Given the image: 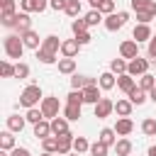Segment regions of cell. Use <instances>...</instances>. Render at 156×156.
Returning a JSON list of instances; mask_svg holds the SVG:
<instances>
[{"label": "cell", "instance_id": "1", "mask_svg": "<svg viewBox=\"0 0 156 156\" xmlns=\"http://www.w3.org/2000/svg\"><path fill=\"white\" fill-rule=\"evenodd\" d=\"M2 49H5V54L10 58H22V54H24L27 46H24V41H22L20 34H7L5 41H2Z\"/></svg>", "mask_w": 156, "mask_h": 156}, {"label": "cell", "instance_id": "2", "mask_svg": "<svg viewBox=\"0 0 156 156\" xmlns=\"http://www.w3.org/2000/svg\"><path fill=\"white\" fill-rule=\"evenodd\" d=\"M41 100H44V95H41V88H39V85H27V88L20 93V105L27 107V110H29V107H37Z\"/></svg>", "mask_w": 156, "mask_h": 156}, {"label": "cell", "instance_id": "3", "mask_svg": "<svg viewBox=\"0 0 156 156\" xmlns=\"http://www.w3.org/2000/svg\"><path fill=\"white\" fill-rule=\"evenodd\" d=\"M127 20H129V12L122 10V12H112V15H107L102 24H105L107 32H117V29H122V27L127 24Z\"/></svg>", "mask_w": 156, "mask_h": 156}, {"label": "cell", "instance_id": "4", "mask_svg": "<svg viewBox=\"0 0 156 156\" xmlns=\"http://www.w3.org/2000/svg\"><path fill=\"white\" fill-rule=\"evenodd\" d=\"M41 112H44V119H54V117H58V110H61V102H58V98H54V95H49V98H44L41 100Z\"/></svg>", "mask_w": 156, "mask_h": 156}, {"label": "cell", "instance_id": "5", "mask_svg": "<svg viewBox=\"0 0 156 156\" xmlns=\"http://www.w3.org/2000/svg\"><path fill=\"white\" fill-rule=\"evenodd\" d=\"M149 58H141V56H136V58H132L129 61V66H127V73L129 76H134V78H141L144 73H149Z\"/></svg>", "mask_w": 156, "mask_h": 156}, {"label": "cell", "instance_id": "6", "mask_svg": "<svg viewBox=\"0 0 156 156\" xmlns=\"http://www.w3.org/2000/svg\"><path fill=\"white\" fill-rule=\"evenodd\" d=\"M93 112H95L98 119H105V117H110V115L115 112V102H112L110 98H102L98 105H93Z\"/></svg>", "mask_w": 156, "mask_h": 156}, {"label": "cell", "instance_id": "7", "mask_svg": "<svg viewBox=\"0 0 156 156\" xmlns=\"http://www.w3.org/2000/svg\"><path fill=\"white\" fill-rule=\"evenodd\" d=\"M119 56H122V58H129V61L136 58V56H139V44H136L134 39L122 41V44H119Z\"/></svg>", "mask_w": 156, "mask_h": 156}, {"label": "cell", "instance_id": "8", "mask_svg": "<svg viewBox=\"0 0 156 156\" xmlns=\"http://www.w3.org/2000/svg\"><path fill=\"white\" fill-rule=\"evenodd\" d=\"M17 34H24L32 29V20H29V12H17L15 15V27H12Z\"/></svg>", "mask_w": 156, "mask_h": 156}, {"label": "cell", "instance_id": "9", "mask_svg": "<svg viewBox=\"0 0 156 156\" xmlns=\"http://www.w3.org/2000/svg\"><path fill=\"white\" fill-rule=\"evenodd\" d=\"M90 85H98V80L90 78V76H78V73L71 76V88H73V90H85V88H90Z\"/></svg>", "mask_w": 156, "mask_h": 156}, {"label": "cell", "instance_id": "10", "mask_svg": "<svg viewBox=\"0 0 156 156\" xmlns=\"http://www.w3.org/2000/svg\"><path fill=\"white\" fill-rule=\"evenodd\" d=\"M22 12H44L49 7V0H20Z\"/></svg>", "mask_w": 156, "mask_h": 156}, {"label": "cell", "instance_id": "11", "mask_svg": "<svg viewBox=\"0 0 156 156\" xmlns=\"http://www.w3.org/2000/svg\"><path fill=\"white\" fill-rule=\"evenodd\" d=\"M61 44H63V41H58V37H56V34H49V37H44V39H41V46H39V49H44V51H49V54H56V56H58Z\"/></svg>", "mask_w": 156, "mask_h": 156}, {"label": "cell", "instance_id": "12", "mask_svg": "<svg viewBox=\"0 0 156 156\" xmlns=\"http://www.w3.org/2000/svg\"><path fill=\"white\" fill-rule=\"evenodd\" d=\"M151 37H154V32H151L149 24H136L134 32H132V39H134L136 44H139V41H151Z\"/></svg>", "mask_w": 156, "mask_h": 156}, {"label": "cell", "instance_id": "13", "mask_svg": "<svg viewBox=\"0 0 156 156\" xmlns=\"http://www.w3.org/2000/svg\"><path fill=\"white\" fill-rule=\"evenodd\" d=\"M78 51H80V44H78L76 39H66V41L61 44V56H63V58H76Z\"/></svg>", "mask_w": 156, "mask_h": 156}, {"label": "cell", "instance_id": "14", "mask_svg": "<svg viewBox=\"0 0 156 156\" xmlns=\"http://www.w3.org/2000/svg\"><path fill=\"white\" fill-rule=\"evenodd\" d=\"M73 134L68 132V134H63V136H58V149H56V154L58 156H68L71 151H73Z\"/></svg>", "mask_w": 156, "mask_h": 156}, {"label": "cell", "instance_id": "15", "mask_svg": "<svg viewBox=\"0 0 156 156\" xmlns=\"http://www.w3.org/2000/svg\"><path fill=\"white\" fill-rule=\"evenodd\" d=\"M98 85H100V90H112L117 85V76L112 71H105V73L98 76Z\"/></svg>", "mask_w": 156, "mask_h": 156}, {"label": "cell", "instance_id": "16", "mask_svg": "<svg viewBox=\"0 0 156 156\" xmlns=\"http://www.w3.org/2000/svg\"><path fill=\"white\" fill-rule=\"evenodd\" d=\"M100 100H102V95H100V85H90V88L83 90V102H88V105H98Z\"/></svg>", "mask_w": 156, "mask_h": 156}, {"label": "cell", "instance_id": "17", "mask_svg": "<svg viewBox=\"0 0 156 156\" xmlns=\"http://www.w3.org/2000/svg\"><path fill=\"white\" fill-rule=\"evenodd\" d=\"M127 100H129L132 105H144V102L149 100V93H146V90H141V88L136 85L134 90H129V93H127Z\"/></svg>", "mask_w": 156, "mask_h": 156}, {"label": "cell", "instance_id": "18", "mask_svg": "<svg viewBox=\"0 0 156 156\" xmlns=\"http://www.w3.org/2000/svg\"><path fill=\"white\" fill-rule=\"evenodd\" d=\"M51 132H54V136L68 134V119H66V117H54V119H51Z\"/></svg>", "mask_w": 156, "mask_h": 156}, {"label": "cell", "instance_id": "19", "mask_svg": "<svg viewBox=\"0 0 156 156\" xmlns=\"http://www.w3.org/2000/svg\"><path fill=\"white\" fill-rule=\"evenodd\" d=\"M20 37H22V41H24V46H27V49H34V51H37V49L41 46L39 34H37L34 29H29V32H24V34H20Z\"/></svg>", "mask_w": 156, "mask_h": 156}, {"label": "cell", "instance_id": "20", "mask_svg": "<svg viewBox=\"0 0 156 156\" xmlns=\"http://www.w3.org/2000/svg\"><path fill=\"white\" fill-rule=\"evenodd\" d=\"M132 129H134V122H132L129 117H119V119H117V124H115V132H117L119 136L132 134Z\"/></svg>", "mask_w": 156, "mask_h": 156}, {"label": "cell", "instance_id": "21", "mask_svg": "<svg viewBox=\"0 0 156 156\" xmlns=\"http://www.w3.org/2000/svg\"><path fill=\"white\" fill-rule=\"evenodd\" d=\"M98 141H102L105 146H115V144H117V132H115V129H110V127H105V129H100Z\"/></svg>", "mask_w": 156, "mask_h": 156}, {"label": "cell", "instance_id": "22", "mask_svg": "<svg viewBox=\"0 0 156 156\" xmlns=\"http://www.w3.org/2000/svg\"><path fill=\"white\" fill-rule=\"evenodd\" d=\"M117 88H119V90H124V93L134 90V88H136V80H134V76H129V73H124V76H117Z\"/></svg>", "mask_w": 156, "mask_h": 156}, {"label": "cell", "instance_id": "23", "mask_svg": "<svg viewBox=\"0 0 156 156\" xmlns=\"http://www.w3.org/2000/svg\"><path fill=\"white\" fill-rule=\"evenodd\" d=\"M34 136H37V139H46V136H54V132H51V122L41 119L39 124H34Z\"/></svg>", "mask_w": 156, "mask_h": 156}, {"label": "cell", "instance_id": "24", "mask_svg": "<svg viewBox=\"0 0 156 156\" xmlns=\"http://www.w3.org/2000/svg\"><path fill=\"white\" fill-rule=\"evenodd\" d=\"M127 66H129V61H127V58H122V56L110 61V71H112L115 76H124V73H127Z\"/></svg>", "mask_w": 156, "mask_h": 156}, {"label": "cell", "instance_id": "25", "mask_svg": "<svg viewBox=\"0 0 156 156\" xmlns=\"http://www.w3.org/2000/svg\"><path fill=\"white\" fill-rule=\"evenodd\" d=\"M24 124H27V119L20 117V115H10V117H7V129H10V132H22Z\"/></svg>", "mask_w": 156, "mask_h": 156}, {"label": "cell", "instance_id": "26", "mask_svg": "<svg viewBox=\"0 0 156 156\" xmlns=\"http://www.w3.org/2000/svg\"><path fill=\"white\" fill-rule=\"evenodd\" d=\"M15 132H10V129H5L2 134H0V149L2 151H12L15 149V136H12Z\"/></svg>", "mask_w": 156, "mask_h": 156}, {"label": "cell", "instance_id": "27", "mask_svg": "<svg viewBox=\"0 0 156 156\" xmlns=\"http://www.w3.org/2000/svg\"><path fill=\"white\" fill-rule=\"evenodd\" d=\"M80 107H83V105H68V102H66V107H63V117H66L68 122L80 119Z\"/></svg>", "mask_w": 156, "mask_h": 156}, {"label": "cell", "instance_id": "28", "mask_svg": "<svg viewBox=\"0 0 156 156\" xmlns=\"http://www.w3.org/2000/svg\"><path fill=\"white\" fill-rule=\"evenodd\" d=\"M73 71H76V58H58V73L73 76Z\"/></svg>", "mask_w": 156, "mask_h": 156}, {"label": "cell", "instance_id": "29", "mask_svg": "<svg viewBox=\"0 0 156 156\" xmlns=\"http://www.w3.org/2000/svg\"><path fill=\"white\" fill-rule=\"evenodd\" d=\"M139 88H141V90H146V93H151V90L156 88V76H151V73H144V76L139 78Z\"/></svg>", "mask_w": 156, "mask_h": 156}, {"label": "cell", "instance_id": "30", "mask_svg": "<svg viewBox=\"0 0 156 156\" xmlns=\"http://www.w3.org/2000/svg\"><path fill=\"white\" fill-rule=\"evenodd\" d=\"M132 107H134V105H132L129 100H117V102H115V112H117L119 117H129V115H132Z\"/></svg>", "mask_w": 156, "mask_h": 156}, {"label": "cell", "instance_id": "31", "mask_svg": "<svg viewBox=\"0 0 156 156\" xmlns=\"http://www.w3.org/2000/svg\"><path fill=\"white\" fill-rule=\"evenodd\" d=\"M132 141L129 139H117V144H115V151H117V156H129L132 154Z\"/></svg>", "mask_w": 156, "mask_h": 156}, {"label": "cell", "instance_id": "32", "mask_svg": "<svg viewBox=\"0 0 156 156\" xmlns=\"http://www.w3.org/2000/svg\"><path fill=\"white\" fill-rule=\"evenodd\" d=\"M12 15H17L15 0H0V20L2 17H12Z\"/></svg>", "mask_w": 156, "mask_h": 156}, {"label": "cell", "instance_id": "33", "mask_svg": "<svg viewBox=\"0 0 156 156\" xmlns=\"http://www.w3.org/2000/svg\"><path fill=\"white\" fill-rule=\"evenodd\" d=\"M24 119H27V122H32V124H39V122L44 119L41 107H29V110H27V115H24Z\"/></svg>", "mask_w": 156, "mask_h": 156}, {"label": "cell", "instance_id": "34", "mask_svg": "<svg viewBox=\"0 0 156 156\" xmlns=\"http://www.w3.org/2000/svg\"><path fill=\"white\" fill-rule=\"evenodd\" d=\"M41 149H44V154H56V149H58V136H46V139H41Z\"/></svg>", "mask_w": 156, "mask_h": 156}, {"label": "cell", "instance_id": "35", "mask_svg": "<svg viewBox=\"0 0 156 156\" xmlns=\"http://www.w3.org/2000/svg\"><path fill=\"white\" fill-rule=\"evenodd\" d=\"M80 10H83L80 0H68V7H66V15H68V17L78 20V17H80Z\"/></svg>", "mask_w": 156, "mask_h": 156}, {"label": "cell", "instance_id": "36", "mask_svg": "<svg viewBox=\"0 0 156 156\" xmlns=\"http://www.w3.org/2000/svg\"><path fill=\"white\" fill-rule=\"evenodd\" d=\"M83 20L88 22V27H98L100 22H105V20H102V12H100V10H90V12H88V15L83 17Z\"/></svg>", "mask_w": 156, "mask_h": 156}, {"label": "cell", "instance_id": "37", "mask_svg": "<svg viewBox=\"0 0 156 156\" xmlns=\"http://www.w3.org/2000/svg\"><path fill=\"white\" fill-rule=\"evenodd\" d=\"M73 151H76V154H85V151H90V141H88L85 136H76V139H73Z\"/></svg>", "mask_w": 156, "mask_h": 156}, {"label": "cell", "instance_id": "38", "mask_svg": "<svg viewBox=\"0 0 156 156\" xmlns=\"http://www.w3.org/2000/svg\"><path fill=\"white\" fill-rule=\"evenodd\" d=\"M141 132H144L146 136H156V119H154V117H146V119L141 122Z\"/></svg>", "mask_w": 156, "mask_h": 156}, {"label": "cell", "instance_id": "39", "mask_svg": "<svg viewBox=\"0 0 156 156\" xmlns=\"http://www.w3.org/2000/svg\"><path fill=\"white\" fill-rule=\"evenodd\" d=\"M37 58H39L41 63H46V66L58 61V56H56V54H49V51H44V49H37Z\"/></svg>", "mask_w": 156, "mask_h": 156}, {"label": "cell", "instance_id": "40", "mask_svg": "<svg viewBox=\"0 0 156 156\" xmlns=\"http://www.w3.org/2000/svg\"><path fill=\"white\" fill-rule=\"evenodd\" d=\"M107 151H110V146H105L102 141L90 144V156H107Z\"/></svg>", "mask_w": 156, "mask_h": 156}, {"label": "cell", "instance_id": "41", "mask_svg": "<svg viewBox=\"0 0 156 156\" xmlns=\"http://www.w3.org/2000/svg\"><path fill=\"white\" fill-rule=\"evenodd\" d=\"M66 102L68 105H83V90H71L66 95Z\"/></svg>", "mask_w": 156, "mask_h": 156}, {"label": "cell", "instance_id": "42", "mask_svg": "<svg viewBox=\"0 0 156 156\" xmlns=\"http://www.w3.org/2000/svg\"><path fill=\"white\" fill-rule=\"evenodd\" d=\"M71 29H73V34L78 37V34L88 32V22H85V20H73V22H71Z\"/></svg>", "mask_w": 156, "mask_h": 156}, {"label": "cell", "instance_id": "43", "mask_svg": "<svg viewBox=\"0 0 156 156\" xmlns=\"http://www.w3.org/2000/svg\"><path fill=\"white\" fill-rule=\"evenodd\" d=\"M151 20H156V17H154L149 10H139V12H136V24H149Z\"/></svg>", "mask_w": 156, "mask_h": 156}, {"label": "cell", "instance_id": "44", "mask_svg": "<svg viewBox=\"0 0 156 156\" xmlns=\"http://www.w3.org/2000/svg\"><path fill=\"white\" fill-rule=\"evenodd\" d=\"M0 73H2V78H15V66L10 61H2L0 63Z\"/></svg>", "mask_w": 156, "mask_h": 156}, {"label": "cell", "instance_id": "45", "mask_svg": "<svg viewBox=\"0 0 156 156\" xmlns=\"http://www.w3.org/2000/svg\"><path fill=\"white\" fill-rule=\"evenodd\" d=\"M27 76H29V66L22 63V61H17L15 63V78H27Z\"/></svg>", "mask_w": 156, "mask_h": 156}, {"label": "cell", "instance_id": "46", "mask_svg": "<svg viewBox=\"0 0 156 156\" xmlns=\"http://www.w3.org/2000/svg\"><path fill=\"white\" fill-rule=\"evenodd\" d=\"M49 7H51V10H56V12H66L68 0H49Z\"/></svg>", "mask_w": 156, "mask_h": 156}, {"label": "cell", "instance_id": "47", "mask_svg": "<svg viewBox=\"0 0 156 156\" xmlns=\"http://www.w3.org/2000/svg\"><path fill=\"white\" fill-rule=\"evenodd\" d=\"M98 10H100L102 15H112V12H115V0H102V5H100Z\"/></svg>", "mask_w": 156, "mask_h": 156}, {"label": "cell", "instance_id": "48", "mask_svg": "<svg viewBox=\"0 0 156 156\" xmlns=\"http://www.w3.org/2000/svg\"><path fill=\"white\" fill-rule=\"evenodd\" d=\"M151 2H154V0H132V10H134V12H139V10H146Z\"/></svg>", "mask_w": 156, "mask_h": 156}, {"label": "cell", "instance_id": "49", "mask_svg": "<svg viewBox=\"0 0 156 156\" xmlns=\"http://www.w3.org/2000/svg\"><path fill=\"white\" fill-rule=\"evenodd\" d=\"M76 41H78L80 46H85V44H90V41H93V37H90V32H83V34H78V37H76Z\"/></svg>", "mask_w": 156, "mask_h": 156}, {"label": "cell", "instance_id": "50", "mask_svg": "<svg viewBox=\"0 0 156 156\" xmlns=\"http://www.w3.org/2000/svg\"><path fill=\"white\" fill-rule=\"evenodd\" d=\"M149 58L151 61H156V34L151 37V41H149Z\"/></svg>", "mask_w": 156, "mask_h": 156}, {"label": "cell", "instance_id": "51", "mask_svg": "<svg viewBox=\"0 0 156 156\" xmlns=\"http://www.w3.org/2000/svg\"><path fill=\"white\" fill-rule=\"evenodd\" d=\"M10 156H32V154H29L24 146H15V149L10 151Z\"/></svg>", "mask_w": 156, "mask_h": 156}, {"label": "cell", "instance_id": "52", "mask_svg": "<svg viewBox=\"0 0 156 156\" xmlns=\"http://www.w3.org/2000/svg\"><path fill=\"white\" fill-rule=\"evenodd\" d=\"M88 2H90V7H93V10H98V7L102 5V0H88Z\"/></svg>", "mask_w": 156, "mask_h": 156}, {"label": "cell", "instance_id": "53", "mask_svg": "<svg viewBox=\"0 0 156 156\" xmlns=\"http://www.w3.org/2000/svg\"><path fill=\"white\" fill-rule=\"evenodd\" d=\"M149 100H151V102H154V105H156V88H154V90H151V93H149Z\"/></svg>", "mask_w": 156, "mask_h": 156}, {"label": "cell", "instance_id": "54", "mask_svg": "<svg viewBox=\"0 0 156 156\" xmlns=\"http://www.w3.org/2000/svg\"><path fill=\"white\" fill-rule=\"evenodd\" d=\"M149 156H156V144H154V146H149Z\"/></svg>", "mask_w": 156, "mask_h": 156}, {"label": "cell", "instance_id": "55", "mask_svg": "<svg viewBox=\"0 0 156 156\" xmlns=\"http://www.w3.org/2000/svg\"><path fill=\"white\" fill-rule=\"evenodd\" d=\"M68 156H80V154H76V151H71V154H68Z\"/></svg>", "mask_w": 156, "mask_h": 156}, {"label": "cell", "instance_id": "56", "mask_svg": "<svg viewBox=\"0 0 156 156\" xmlns=\"http://www.w3.org/2000/svg\"><path fill=\"white\" fill-rule=\"evenodd\" d=\"M41 156H54V154H41Z\"/></svg>", "mask_w": 156, "mask_h": 156}]
</instances>
